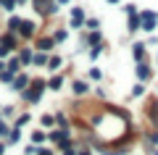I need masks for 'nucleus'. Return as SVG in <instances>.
<instances>
[{
  "mask_svg": "<svg viewBox=\"0 0 158 155\" xmlns=\"http://www.w3.org/2000/svg\"><path fill=\"white\" fill-rule=\"evenodd\" d=\"M45 89H48V82H45V79H32V84L21 92V97L27 100L29 105H34V103H40V97H42Z\"/></svg>",
  "mask_w": 158,
  "mask_h": 155,
  "instance_id": "nucleus-1",
  "label": "nucleus"
},
{
  "mask_svg": "<svg viewBox=\"0 0 158 155\" xmlns=\"http://www.w3.org/2000/svg\"><path fill=\"white\" fill-rule=\"evenodd\" d=\"M145 118L158 129V97H150L145 103Z\"/></svg>",
  "mask_w": 158,
  "mask_h": 155,
  "instance_id": "nucleus-2",
  "label": "nucleus"
},
{
  "mask_svg": "<svg viewBox=\"0 0 158 155\" xmlns=\"http://www.w3.org/2000/svg\"><path fill=\"white\" fill-rule=\"evenodd\" d=\"M56 3H58V0H34V11H40L42 16H50V13L58 11Z\"/></svg>",
  "mask_w": 158,
  "mask_h": 155,
  "instance_id": "nucleus-3",
  "label": "nucleus"
},
{
  "mask_svg": "<svg viewBox=\"0 0 158 155\" xmlns=\"http://www.w3.org/2000/svg\"><path fill=\"white\" fill-rule=\"evenodd\" d=\"M140 18H142V27H140V29H145V32H153L156 24H158V13H156V11H142Z\"/></svg>",
  "mask_w": 158,
  "mask_h": 155,
  "instance_id": "nucleus-4",
  "label": "nucleus"
},
{
  "mask_svg": "<svg viewBox=\"0 0 158 155\" xmlns=\"http://www.w3.org/2000/svg\"><path fill=\"white\" fill-rule=\"evenodd\" d=\"M85 21H87L85 11H82L79 6H74L71 8V21H69V27H71V29H82V27H85Z\"/></svg>",
  "mask_w": 158,
  "mask_h": 155,
  "instance_id": "nucleus-5",
  "label": "nucleus"
},
{
  "mask_svg": "<svg viewBox=\"0 0 158 155\" xmlns=\"http://www.w3.org/2000/svg\"><path fill=\"white\" fill-rule=\"evenodd\" d=\"M137 79H140V82H150L153 79V68L148 66V61L137 63Z\"/></svg>",
  "mask_w": 158,
  "mask_h": 155,
  "instance_id": "nucleus-6",
  "label": "nucleus"
},
{
  "mask_svg": "<svg viewBox=\"0 0 158 155\" xmlns=\"http://www.w3.org/2000/svg\"><path fill=\"white\" fill-rule=\"evenodd\" d=\"M132 55H135V61H137V63L148 61V50H145V42H135V45H132Z\"/></svg>",
  "mask_w": 158,
  "mask_h": 155,
  "instance_id": "nucleus-7",
  "label": "nucleus"
},
{
  "mask_svg": "<svg viewBox=\"0 0 158 155\" xmlns=\"http://www.w3.org/2000/svg\"><path fill=\"white\" fill-rule=\"evenodd\" d=\"M29 84H32V79H29L27 74H19V76L13 79V89H16V92H24V89H27Z\"/></svg>",
  "mask_w": 158,
  "mask_h": 155,
  "instance_id": "nucleus-8",
  "label": "nucleus"
},
{
  "mask_svg": "<svg viewBox=\"0 0 158 155\" xmlns=\"http://www.w3.org/2000/svg\"><path fill=\"white\" fill-rule=\"evenodd\" d=\"M53 47H56V39L53 37H40L37 39V50H42V53H50Z\"/></svg>",
  "mask_w": 158,
  "mask_h": 155,
  "instance_id": "nucleus-9",
  "label": "nucleus"
},
{
  "mask_svg": "<svg viewBox=\"0 0 158 155\" xmlns=\"http://www.w3.org/2000/svg\"><path fill=\"white\" fill-rule=\"evenodd\" d=\"M0 45H3V47H8V50H13L19 45V39H16V34L13 32H8V34H3V37H0Z\"/></svg>",
  "mask_w": 158,
  "mask_h": 155,
  "instance_id": "nucleus-10",
  "label": "nucleus"
},
{
  "mask_svg": "<svg viewBox=\"0 0 158 155\" xmlns=\"http://www.w3.org/2000/svg\"><path fill=\"white\" fill-rule=\"evenodd\" d=\"M19 34H21V37H34V24L24 18V21H21V27H19Z\"/></svg>",
  "mask_w": 158,
  "mask_h": 155,
  "instance_id": "nucleus-11",
  "label": "nucleus"
},
{
  "mask_svg": "<svg viewBox=\"0 0 158 155\" xmlns=\"http://www.w3.org/2000/svg\"><path fill=\"white\" fill-rule=\"evenodd\" d=\"M82 42H87V45H100V42H103V34H100V32L95 29V32L85 34V37H82Z\"/></svg>",
  "mask_w": 158,
  "mask_h": 155,
  "instance_id": "nucleus-12",
  "label": "nucleus"
},
{
  "mask_svg": "<svg viewBox=\"0 0 158 155\" xmlns=\"http://www.w3.org/2000/svg\"><path fill=\"white\" fill-rule=\"evenodd\" d=\"M140 27H142V18L137 16V13H129V27H127V29H129V32L135 34V32H137Z\"/></svg>",
  "mask_w": 158,
  "mask_h": 155,
  "instance_id": "nucleus-13",
  "label": "nucleus"
},
{
  "mask_svg": "<svg viewBox=\"0 0 158 155\" xmlns=\"http://www.w3.org/2000/svg\"><path fill=\"white\" fill-rule=\"evenodd\" d=\"M48 61H50V58H48V53H42V50H37V53H34V58H32L34 66H48Z\"/></svg>",
  "mask_w": 158,
  "mask_h": 155,
  "instance_id": "nucleus-14",
  "label": "nucleus"
},
{
  "mask_svg": "<svg viewBox=\"0 0 158 155\" xmlns=\"http://www.w3.org/2000/svg\"><path fill=\"white\" fill-rule=\"evenodd\" d=\"M61 87H63V76H58V74H56V76L48 79V89H56V92H58Z\"/></svg>",
  "mask_w": 158,
  "mask_h": 155,
  "instance_id": "nucleus-15",
  "label": "nucleus"
},
{
  "mask_svg": "<svg viewBox=\"0 0 158 155\" xmlns=\"http://www.w3.org/2000/svg\"><path fill=\"white\" fill-rule=\"evenodd\" d=\"M87 92H90V84L87 82H82V79L74 82V95H87Z\"/></svg>",
  "mask_w": 158,
  "mask_h": 155,
  "instance_id": "nucleus-16",
  "label": "nucleus"
},
{
  "mask_svg": "<svg viewBox=\"0 0 158 155\" xmlns=\"http://www.w3.org/2000/svg\"><path fill=\"white\" fill-rule=\"evenodd\" d=\"M32 58H34V53H32L29 47H24V50H21V55H19V61H21L24 66H27V63H32Z\"/></svg>",
  "mask_w": 158,
  "mask_h": 155,
  "instance_id": "nucleus-17",
  "label": "nucleus"
},
{
  "mask_svg": "<svg viewBox=\"0 0 158 155\" xmlns=\"http://www.w3.org/2000/svg\"><path fill=\"white\" fill-rule=\"evenodd\" d=\"M48 137H50L53 142H61L63 137H69V132H66V129H56V132H50V134H48Z\"/></svg>",
  "mask_w": 158,
  "mask_h": 155,
  "instance_id": "nucleus-18",
  "label": "nucleus"
},
{
  "mask_svg": "<svg viewBox=\"0 0 158 155\" xmlns=\"http://www.w3.org/2000/svg\"><path fill=\"white\" fill-rule=\"evenodd\" d=\"M103 47H106V42H100V45H92V50H90V58H92V61H98V58H100Z\"/></svg>",
  "mask_w": 158,
  "mask_h": 155,
  "instance_id": "nucleus-19",
  "label": "nucleus"
},
{
  "mask_svg": "<svg viewBox=\"0 0 158 155\" xmlns=\"http://www.w3.org/2000/svg\"><path fill=\"white\" fill-rule=\"evenodd\" d=\"M19 139H21V126H13L11 134H8V142L13 145V142H19Z\"/></svg>",
  "mask_w": 158,
  "mask_h": 155,
  "instance_id": "nucleus-20",
  "label": "nucleus"
},
{
  "mask_svg": "<svg viewBox=\"0 0 158 155\" xmlns=\"http://www.w3.org/2000/svg\"><path fill=\"white\" fill-rule=\"evenodd\" d=\"M53 39H56V42H66L69 39V29H58V32L53 34Z\"/></svg>",
  "mask_w": 158,
  "mask_h": 155,
  "instance_id": "nucleus-21",
  "label": "nucleus"
},
{
  "mask_svg": "<svg viewBox=\"0 0 158 155\" xmlns=\"http://www.w3.org/2000/svg\"><path fill=\"white\" fill-rule=\"evenodd\" d=\"M16 79V74L11 71V68H6V71H0V82H13Z\"/></svg>",
  "mask_w": 158,
  "mask_h": 155,
  "instance_id": "nucleus-22",
  "label": "nucleus"
},
{
  "mask_svg": "<svg viewBox=\"0 0 158 155\" xmlns=\"http://www.w3.org/2000/svg\"><path fill=\"white\" fill-rule=\"evenodd\" d=\"M21 21H24V18H16V16H11V21H8V29H11V32H19Z\"/></svg>",
  "mask_w": 158,
  "mask_h": 155,
  "instance_id": "nucleus-23",
  "label": "nucleus"
},
{
  "mask_svg": "<svg viewBox=\"0 0 158 155\" xmlns=\"http://www.w3.org/2000/svg\"><path fill=\"white\" fill-rule=\"evenodd\" d=\"M48 68H50V71H58V68H61V58H58V55H53L50 61H48Z\"/></svg>",
  "mask_w": 158,
  "mask_h": 155,
  "instance_id": "nucleus-24",
  "label": "nucleus"
},
{
  "mask_svg": "<svg viewBox=\"0 0 158 155\" xmlns=\"http://www.w3.org/2000/svg\"><path fill=\"white\" fill-rule=\"evenodd\" d=\"M45 139H48V134H45V132H32V142H34V145L45 142Z\"/></svg>",
  "mask_w": 158,
  "mask_h": 155,
  "instance_id": "nucleus-25",
  "label": "nucleus"
},
{
  "mask_svg": "<svg viewBox=\"0 0 158 155\" xmlns=\"http://www.w3.org/2000/svg\"><path fill=\"white\" fill-rule=\"evenodd\" d=\"M8 68H11L13 74H19V68H21V61H19V58H11V61H8Z\"/></svg>",
  "mask_w": 158,
  "mask_h": 155,
  "instance_id": "nucleus-26",
  "label": "nucleus"
},
{
  "mask_svg": "<svg viewBox=\"0 0 158 155\" xmlns=\"http://www.w3.org/2000/svg\"><path fill=\"white\" fill-rule=\"evenodd\" d=\"M90 79H95V82H100V79H103V71H100L98 66H92V68H90Z\"/></svg>",
  "mask_w": 158,
  "mask_h": 155,
  "instance_id": "nucleus-27",
  "label": "nucleus"
},
{
  "mask_svg": "<svg viewBox=\"0 0 158 155\" xmlns=\"http://www.w3.org/2000/svg\"><path fill=\"white\" fill-rule=\"evenodd\" d=\"M142 92H145V84H142V82H137L135 87H132V95H135V97H140Z\"/></svg>",
  "mask_w": 158,
  "mask_h": 155,
  "instance_id": "nucleus-28",
  "label": "nucleus"
},
{
  "mask_svg": "<svg viewBox=\"0 0 158 155\" xmlns=\"http://www.w3.org/2000/svg\"><path fill=\"white\" fill-rule=\"evenodd\" d=\"M85 27H87V29H92V32H95V29L100 27V21H98V18H87V21H85Z\"/></svg>",
  "mask_w": 158,
  "mask_h": 155,
  "instance_id": "nucleus-29",
  "label": "nucleus"
},
{
  "mask_svg": "<svg viewBox=\"0 0 158 155\" xmlns=\"http://www.w3.org/2000/svg\"><path fill=\"white\" fill-rule=\"evenodd\" d=\"M0 3H3V8H6V11H13V8L19 6L16 0H0Z\"/></svg>",
  "mask_w": 158,
  "mask_h": 155,
  "instance_id": "nucleus-30",
  "label": "nucleus"
},
{
  "mask_svg": "<svg viewBox=\"0 0 158 155\" xmlns=\"http://www.w3.org/2000/svg\"><path fill=\"white\" fill-rule=\"evenodd\" d=\"M56 124H58V126H61V129H66V126H69L66 116H61V113H58V116H56Z\"/></svg>",
  "mask_w": 158,
  "mask_h": 155,
  "instance_id": "nucleus-31",
  "label": "nucleus"
},
{
  "mask_svg": "<svg viewBox=\"0 0 158 155\" xmlns=\"http://www.w3.org/2000/svg\"><path fill=\"white\" fill-rule=\"evenodd\" d=\"M24 124H29V113H21V116H19L16 126H24Z\"/></svg>",
  "mask_w": 158,
  "mask_h": 155,
  "instance_id": "nucleus-32",
  "label": "nucleus"
},
{
  "mask_svg": "<svg viewBox=\"0 0 158 155\" xmlns=\"http://www.w3.org/2000/svg\"><path fill=\"white\" fill-rule=\"evenodd\" d=\"M53 124H56L53 116H42V126H53Z\"/></svg>",
  "mask_w": 158,
  "mask_h": 155,
  "instance_id": "nucleus-33",
  "label": "nucleus"
},
{
  "mask_svg": "<svg viewBox=\"0 0 158 155\" xmlns=\"http://www.w3.org/2000/svg\"><path fill=\"white\" fill-rule=\"evenodd\" d=\"M13 113H16V108H13V105H6V108H3V116H13Z\"/></svg>",
  "mask_w": 158,
  "mask_h": 155,
  "instance_id": "nucleus-34",
  "label": "nucleus"
},
{
  "mask_svg": "<svg viewBox=\"0 0 158 155\" xmlns=\"http://www.w3.org/2000/svg\"><path fill=\"white\" fill-rule=\"evenodd\" d=\"M8 132H11V129H8V126H6V124L0 121V139H6V134H8Z\"/></svg>",
  "mask_w": 158,
  "mask_h": 155,
  "instance_id": "nucleus-35",
  "label": "nucleus"
},
{
  "mask_svg": "<svg viewBox=\"0 0 158 155\" xmlns=\"http://www.w3.org/2000/svg\"><path fill=\"white\" fill-rule=\"evenodd\" d=\"M124 11H127V16H129V13H137V8H135V6L129 3V6H124Z\"/></svg>",
  "mask_w": 158,
  "mask_h": 155,
  "instance_id": "nucleus-36",
  "label": "nucleus"
},
{
  "mask_svg": "<svg viewBox=\"0 0 158 155\" xmlns=\"http://www.w3.org/2000/svg\"><path fill=\"white\" fill-rule=\"evenodd\" d=\"M37 155H53V150H48V147H40V150H37Z\"/></svg>",
  "mask_w": 158,
  "mask_h": 155,
  "instance_id": "nucleus-37",
  "label": "nucleus"
},
{
  "mask_svg": "<svg viewBox=\"0 0 158 155\" xmlns=\"http://www.w3.org/2000/svg\"><path fill=\"white\" fill-rule=\"evenodd\" d=\"M77 153H79V155H92V150H90V147H82V150H77Z\"/></svg>",
  "mask_w": 158,
  "mask_h": 155,
  "instance_id": "nucleus-38",
  "label": "nucleus"
},
{
  "mask_svg": "<svg viewBox=\"0 0 158 155\" xmlns=\"http://www.w3.org/2000/svg\"><path fill=\"white\" fill-rule=\"evenodd\" d=\"M8 55V47H3V45H0V58H6Z\"/></svg>",
  "mask_w": 158,
  "mask_h": 155,
  "instance_id": "nucleus-39",
  "label": "nucleus"
},
{
  "mask_svg": "<svg viewBox=\"0 0 158 155\" xmlns=\"http://www.w3.org/2000/svg\"><path fill=\"white\" fill-rule=\"evenodd\" d=\"M63 155H79L77 150H63Z\"/></svg>",
  "mask_w": 158,
  "mask_h": 155,
  "instance_id": "nucleus-40",
  "label": "nucleus"
},
{
  "mask_svg": "<svg viewBox=\"0 0 158 155\" xmlns=\"http://www.w3.org/2000/svg\"><path fill=\"white\" fill-rule=\"evenodd\" d=\"M6 68H8V63H3V61H0V71H6Z\"/></svg>",
  "mask_w": 158,
  "mask_h": 155,
  "instance_id": "nucleus-41",
  "label": "nucleus"
},
{
  "mask_svg": "<svg viewBox=\"0 0 158 155\" xmlns=\"http://www.w3.org/2000/svg\"><path fill=\"white\" fill-rule=\"evenodd\" d=\"M3 150H6V145H0V155H3Z\"/></svg>",
  "mask_w": 158,
  "mask_h": 155,
  "instance_id": "nucleus-42",
  "label": "nucleus"
},
{
  "mask_svg": "<svg viewBox=\"0 0 158 155\" xmlns=\"http://www.w3.org/2000/svg\"><path fill=\"white\" fill-rule=\"evenodd\" d=\"M16 3H19V6H21V3H27V0H16Z\"/></svg>",
  "mask_w": 158,
  "mask_h": 155,
  "instance_id": "nucleus-43",
  "label": "nucleus"
},
{
  "mask_svg": "<svg viewBox=\"0 0 158 155\" xmlns=\"http://www.w3.org/2000/svg\"><path fill=\"white\" fill-rule=\"evenodd\" d=\"M108 3H118V0H108Z\"/></svg>",
  "mask_w": 158,
  "mask_h": 155,
  "instance_id": "nucleus-44",
  "label": "nucleus"
},
{
  "mask_svg": "<svg viewBox=\"0 0 158 155\" xmlns=\"http://www.w3.org/2000/svg\"><path fill=\"white\" fill-rule=\"evenodd\" d=\"M58 3H69V0H58Z\"/></svg>",
  "mask_w": 158,
  "mask_h": 155,
  "instance_id": "nucleus-45",
  "label": "nucleus"
}]
</instances>
